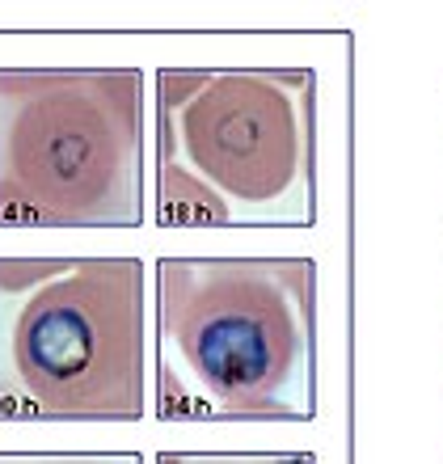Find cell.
I'll return each mask as SVG.
<instances>
[{"instance_id": "1", "label": "cell", "mask_w": 443, "mask_h": 464, "mask_svg": "<svg viewBox=\"0 0 443 464\" xmlns=\"http://www.w3.org/2000/svg\"><path fill=\"white\" fill-rule=\"evenodd\" d=\"M313 266L304 257H160L157 414H308Z\"/></svg>"}, {"instance_id": "2", "label": "cell", "mask_w": 443, "mask_h": 464, "mask_svg": "<svg viewBox=\"0 0 443 464\" xmlns=\"http://www.w3.org/2000/svg\"><path fill=\"white\" fill-rule=\"evenodd\" d=\"M140 257H0V422H140L148 410Z\"/></svg>"}, {"instance_id": "3", "label": "cell", "mask_w": 443, "mask_h": 464, "mask_svg": "<svg viewBox=\"0 0 443 464\" xmlns=\"http://www.w3.org/2000/svg\"><path fill=\"white\" fill-rule=\"evenodd\" d=\"M140 68H0V228H140Z\"/></svg>"}, {"instance_id": "4", "label": "cell", "mask_w": 443, "mask_h": 464, "mask_svg": "<svg viewBox=\"0 0 443 464\" xmlns=\"http://www.w3.org/2000/svg\"><path fill=\"white\" fill-rule=\"evenodd\" d=\"M308 72H157V157L195 169L233 211L300 203L308 178Z\"/></svg>"}, {"instance_id": "5", "label": "cell", "mask_w": 443, "mask_h": 464, "mask_svg": "<svg viewBox=\"0 0 443 464\" xmlns=\"http://www.w3.org/2000/svg\"><path fill=\"white\" fill-rule=\"evenodd\" d=\"M157 224L165 228H216L233 224V208L182 160L157 157Z\"/></svg>"}, {"instance_id": "6", "label": "cell", "mask_w": 443, "mask_h": 464, "mask_svg": "<svg viewBox=\"0 0 443 464\" xmlns=\"http://www.w3.org/2000/svg\"><path fill=\"white\" fill-rule=\"evenodd\" d=\"M0 464H144L136 452H0Z\"/></svg>"}, {"instance_id": "7", "label": "cell", "mask_w": 443, "mask_h": 464, "mask_svg": "<svg viewBox=\"0 0 443 464\" xmlns=\"http://www.w3.org/2000/svg\"><path fill=\"white\" fill-rule=\"evenodd\" d=\"M157 464H308V456H195V452H165Z\"/></svg>"}]
</instances>
